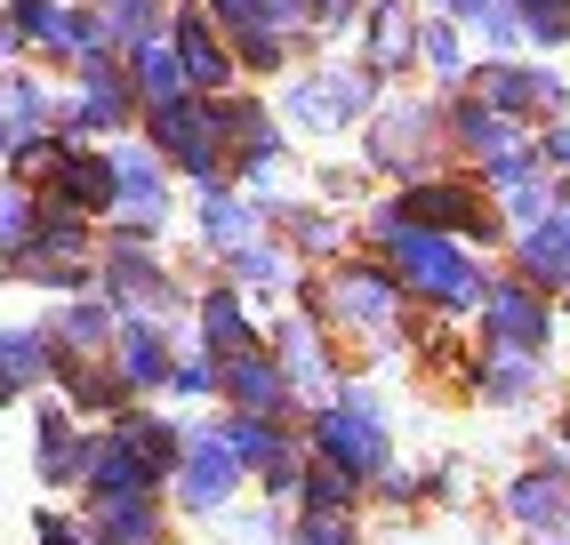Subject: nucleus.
<instances>
[{"label": "nucleus", "mask_w": 570, "mask_h": 545, "mask_svg": "<svg viewBox=\"0 0 570 545\" xmlns=\"http://www.w3.org/2000/svg\"><path fill=\"white\" fill-rule=\"evenodd\" d=\"M297 314H314L337 345L354 354V377L370 369H394L402 361V345H410V321H417V305L402 297V281L377 257H337L322 272H297V289H289Z\"/></svg>", "instance_id": "obj_1"}, {"label": "nucleus", "mask_w": 570, "mask_h": 545, "mask_svg": "<svg viewBox=\"0 0 570 545\" xmlns=\"http://www.w3.org/2000/svg\"><path fill=\"white\" fill-rule=\"evenodd\" d=\"M354 161L370 169L377 192L394 185H417L450 169V137H442V97L434 89H386L370 105V121L354 129Z\"/></svg>", "instance_id": "obj_2"}, {"label": "nucleus", "mask_w": 570, "mask_h": 545, "mask_svg": "<svg viewBox=\"0 0 570 545\" xmlns=\"http://www.w3.org/2000/svg\"><path fill=\"white\" fill-rule=\"evenodd\" d=\"M265 97H274L282 129H289L297 145H330V137H354V129L370 121V105L386 97V89H377L346 49H322V57L297 65L289 81H274Z\"/></svg>", "instance_id": "obj_3"}, {"label": "nucleus", "mask_w": 570, "mask_h": 545, "mask_svg": "<svg viewBox=\"0 0 570 545\" xmlns=\"http://www.w3.org/2000/svg\"><path fill=\"white\" fill-rule=\"evenodd\" d=\"M297 434H306V457L354 474L362 489L394 465V409H386V394H377L370 377H346L330 402H314L306 417H297Z\"/></svg>", "instance_id": "obj_4"}, {"label": "nucleus", "mask_w": 570, "mask_h": 545, "mask_svg": "<svg viewBox=\"0 0 570 545\" xmlns=\"http://www.w3.org/2000/svg\"><path fill=\"white\" fill-rule=\"evenodd\" d=\"M137 137L161 152V169L202 192V185H225L234 177V152H225V97H177V105H145L137 112Z\"/></svg>", "instance_id": "obj_5"}, {"label": "nucleus", "mask_w": 570, "mask_h": 545, "mask_svg": "<svg viewBox=\"0 0 570 545\" xmlns=\"http://www.w3.org/2000/svg\"><path fill=\"white\" fill-rule=\"evenodd\" d=\"M386 201L402 209V225H426V232H450V241H466L474 257H499L507 249V225H499V201L450 161L434 177H417V185H394Z\"/></svg>", "instance_id": "obj_6"}, {"label": "nucleus", "mask_w": 570, "mask_h": 545, "mask_svg": "<svg viewBox=\"0 0 570 545\" xmlns=\"http://www.w3.org/2000/svg\"><path fill=\"white\" fill-rule=\"evenodd\" d=\"M97 249H105V225L65 217V209H41L32 241L0 265V281L41 289V297H81V289H97Z\"/></svg>", "instance_id": "obj_7"}, {"label": "nucleus", "mask_w": 570, "mask_h": 545, "mask_svg": "<svg viewBox=\"0 0 570 545\" xmlns=\"http://www.w3.org/2000/svg\"><path fill=\"white\" fill-rule=\"evenodd\" d=\"M97 297L112 305V314L185 321V305H194V272H177L154 241H121V232H105V249H97Z\"/></svg>", "instance_id": "obj_8"}, {"label": "nucleus", "mask_w": 570, "mask_h": 545, "mask_svg": "<svg viewBox=\"0 0 570 545\" xmlns=\"http://www.w3.org/2000/svg\"><path fill=\"white\" fill-rule=\"evenodd\" d=\"M112 161V209H105V232H121V241H169L177 232V177L161 169V152L145 137H112L105 145Z\"/></svg>", "instance_id": "obj_9"}, {"label": "nucleus", "mask_w": 570, "mask_h": 545, "mask_svg": "<svg viewBox=\"0 0 570 545\" xmlns=\"http://www.w3.org/2000/svg\"><path fill=\"white\" fill-rule=\"evenodd\" d=\"M466 89L499 112V121H514V129H547L554 112H570V81H562V65L554 57H474V72H466Z\"/></svg>", "instance_id": "obj_10"}, {"label": "nucleus", "mask_w": 570, "mask_h": 545, "mask_svg": "<svg viewBox=\"0 0 570 545\" xmlns=\"http://www.w3.org/2000/svg\"><path fill=\"white\" fill-rule=\"evenodd\" d=\"M466 337H474V345H507V354H547V361H554L562 305H554V297H539V289L522 281V272L490 265V289H482V305H474Z\"/></svg>", "instance_id": "obj_11"}, {"label": "nucleus", "mask_w": 570, "mask_h": 545, "mask_svg": "<svg viewBox=\"0 0 570 545\" xmlns=\"http://www.w3.org/2000/svg\"><path fill=\"white\" fill-rule=\"evenodd\" d=\"M265 354H274V369L289 377V394H297V409H314V402H330L337 385L354 377V354L337 345L314 314H297V305H282L274 321H265Z\"/></svg>", "instance_id": "obj_12"}, {"label": "nucleus", "mask_w": 570, "mask_h": 545, "mask_svg": "<svg viewBox=\"0 0 570 545\" xmlns=\"http://www.w3.org/2000/svg\"><path fill=\"white\" fill-rule=\"evenodd\" d=\"M242 489H249V474H242V457L225 449L217 409L194 417V425H185V449H177V474H169V514H185V522H217Z\"/></svg>", "instance_id": "obj_13"}, {"label": "nucleus", "mask_w": 570, "mask_h": 545, "mask_svg": "<svg viewBox=\"0 0 570 545\" xmlns=\"http://www.w3.org/2000/svg\"><path fill=\"white\" fill-rule=\"evenodd\" d=\"M137 89H129V65L121 57H89L65 72V121L57 137H81V145H112V137H137Z\"/></svg>", "instance_id": "obj_14"}, {"label": "nucleus", "mask_w": 570, "mask_h": 545, "mask_svg": "<svg viewBox=\"0 0 570 545\" xmlns=\"http://www.w3.org/2000/svg\"><path fill=\"white\" fill-rule=\"evenodd\" d=\"M225 152H234V185L282 192V177L297 161V137L282 129V112H274L265 89H234V97H225Z\"/></svg>", "instance_id": "obj_15"}, {"label": "nucleus", "mask_w": 570, "mask_h": 545, "mask_svg": "<svg viewBox=\"0 0 570 545\" xmlns=\"http://www.w3.org/2000/svg\"><path fill=\"white\" fill-rule=\"evenodd\" d=\"M417 32H426L417 0H362V17L346 32V57L377 89H417Z\"/></svg>", "instance_id": "obj_16"}, {"label": "nucleus", "mask_w": 570, "mask_h": 545, "mask_svg": "<svg viewBox=\"0 0 570 545\" xmlns=\"http://www.w3.org/2000/svg\"><path fill=\"white\" fill-rule=\"evenodd\" d=\"M459 394L474 409H499L522 417L554 394V361L547 354H507V345H466V369H459Z\"/></svg>", "instance_id": "obj_17"}, {"label": "nucleus", "mask_w": 570, "mask_h": 545, "mask_svg": "<svg viewBox=\"0 0 570 545\" xmlns=\"http://www.w3.org/2000/svg\"><path fill=\"white\" fill-rule=\"evenodd\" d=\"M9 24H17V41H24V65H49V72H72V65H89V57H112L81 0H9Z\"/></svg>", "instance_id": "obj_18"}, {"label": "nucleus", "mask_w": 570, "mask_h": 545, "mask_svg": "<svg viewBox=\"0 0 570 545\" xmlns=\"http://www.w3.org/2000/svg\"><path fill=\"white\" fill-rule=\"evenodd\" d=\"M265 232H274L306 272L354 257V209H330L314 192H265Z\"/></svg>", "instance_id": "obj_19"}, {"label": "nucleus", "mask_w": 570, "mask_h": 545, "mask_svg": "<svg viewBox=\"0 0 570 545\" xmlns=\"http://www.w3.org/2000/svg\"><path fill=\"white\" fill-rule=\"evenodd\" d=\"M185 345H202L209 361L225 354H249V345H265V314L225 281V272L209 265L202 281H194V305H185Z\"/></svg>", "instance_id": "obj_20"}, {"label": "nucleus", "mask_w": 570, "mask_h": 545, "mask_svg": "<svg viewBox=\"0 0 570 545\" xmlns=\"http://www.w3.org/2000/svg\"><path fill=\"white\" fill-rule=\"evenodd\" d=\"M499 522H507L514 537H530V529H562V522H570V449L539 442V457L514 465V474L499 482Z\"/></svg>", "instance_id": "obj_21"}, {"label": "nucleus", "mask_w": 570, "mask_h": 545, "mask_svg": "<svg viewBox=\"0 0 570 545\" xmlns=\"http://www.w3.org/2000/svg\"><path fill=\"white\" fill-rule=\"evenodd\" d=\"M32 201H41V209H65V217L105 225V209H112V161H105V145L57 137V145H49L41 185H32Z\"/></svg>", "instance_id": "obj_22"}, {"label": "nucleus", "mask_w": 570, "mask_h": 545, "mask_svg": "<svg viewBox=\"0 0 570 545\" xmlns=\"http://www.w3.org/2000/svg\"><path fill=\"white\" fill-rule=\"evenodd\" d=\"M185 225H194V257L202 265H225L234 249H249L257 232H265V192H249V185H202L194 192V209H185Z\"/></svg>", "instance_id": "obj_23"}, {"label": "nucleus", "mask_w": 570, "mask_h": 545, "mask_svg": "<svg viewBox=\"0 0 570 545\" xmlns=\"http://www.w3.org/2000/svg\"><path fill=\"white\" fill-rule=\"evenodd\" d=\"M169 49L185 65V81H194L202 97H234L242 89V65H234V41H225V24L202 9V0H169Z\"/></svg>", "instance_id": "obj_24"}, {"label": "nucleus", "mask_w": 570, "mask_h": 545, "mask_svg": "<svg viewBox=\"0 0 570 545\" xmlns=\"http://www.w3.org/2000/svg\"><path fill=\"white\" fill-rule=\"evenodd\" d=\"M185 354V329L177 321H145V314H121V329H112V377L129 385V402H161V385Z\"/></svg>", "instance_id": "obj_25"}, {"label": "nucleus", "mask_w": 570, "mask_h": 545, "mask_svg": "<svg viewBox=\"0 0 570 545\" xmlns=\"http://www.w3.org/2000/svg\"><path fill=\"white\" fill-rule=\"evenodd\" d=\"M217 409H234V417H274V425H297V417H306V409H297V394H289V377L274 369V354H265V345L217 361Z\"/></svg>", "instance_id": "obj_26"}, {"label": "nucleus", "mask_w": 570, "mask_h": 545, "mask_svg": "<svg viewBox=\"0 0 570 545\" xmlns=\"http://www.w3.org/2000/svg\"><path fill=\"white\" fill-rule=\"evenodd\" d=\"M81 522L97 545H177L169 489H121V497H81Z\"/></svg>", "instance_id": "obj_27"}, {"label": "nucleus", "mask_w": 570, "mask_h": 545, "mask_svg": "<svg viewBox=\"0 0 570 545\" xmlns=\"http://www.w3.org/2000/svg\"><path fill=\"white\" fill-rule=\"evenodd\" d=\"M499 265H507V272H522V281L539 289V297L570 305V209H554V217H539V225L507 232Z\"/></svg>", "instance_id": "obj_28"}, {"label": "nucleus", "mask_w": 570, "mask_h": 545, "mask_svg": "<svg viewBox=\"0 0 570 545\" xmlns=\"http://www.w3.org/2000/svg\"><path fill=\"white\" fill-rule=\"evenodd\" d=\"M442 137H450V161H459V169H490L499 152L530 145V129L499 121V112H490L474 89H450V97H442Z\"/></svg>", "instance_id": "obj_29"}, {"label": "nucleus", "mask_w": 570, "mask_h": 545, "mask_svg": "<svg viewBox=\"0 0 570 545\" xmlns=\"http://www.w3.org/2000/svg\"><path fill=\"white\" fill-rule=\"evenodd\" d=\"M81 457H89V425L57 394L32 402V474H41V489H81Z\"/></svg>", "instance_id": "obj_30"}, {"label": "nucleus", "mask_w": 570, "mask_h": 545, "mask_svg": "<svg viewBox=\"0 0 570 545\" xmlns=\"http://www.w3.org/2000/svg\"><path fill=\"white\" fill-rule=\"evenodd\" d=\"M0 121H9V137H57L65 121V72L49 65H9L0 72Z\"/></svg>", "instance_id": "obj_31"}, {"label": "nucleus", "mask_w": 570, "mask_h": 545, "mask_svg": "<svg viewBox=\"0 0 570 545\" xmlns=\"http://www.w3.org/2000/svg\"><path fill=\"white\" fill-rule=\"evenodd\" d=\"M105 434L121 442L145 474H154L161 489H169V474H177V449H185V425H177V409H161V402H129V409H112L105 417Z\"/></svg>", "instance_id": "obj_32"}, {"label": "nucleus", "mask_w": 570, "mask_h": 545, "mask_svg": "<svg viewBox=\"0 0 570 545\" xmlns=\"http://www.w3.org/2000/svg\"><path fill=\"white\" fill-rule=\"evenodd\" d=\"M49 394H57L72 417H81V425H105L112 409H129V385L112 377V361H105V354H57Z\"/></svg>", "instance_id": "obj_33"}, {"label": "nucleus", "mask_w": 570, "mask_h": 545, "mask_svg": "<svg viewBox=\"0 0 570 545\" xmlns=\"http://www.w3.org/2000/svg\"><path fill=\"white\" fill-rule=\"evenodd\" d=\"M49 369H57V345L41 321H0V409L49 394Z\"/></svg>", "instance_id": "obj_34"}, {"label": "nucleus", "mask_w": 570, "mask_h": 545, "mask_svg": "<svg viewBox=\"0 0 570 545\" xmlns=\"http://www.w3.org/2000/svg\"><path fill=\"white\" fill-rule=\"evenodd\" d=\"M217 272H225V281H234V289L257 305V314H265V305L282 314V305H289V289H297V272H306V265H297V257L274 241V232H257V241H249V249H234V257H225Z\"/></svg>", "instance_id": "obj_35"}, {"label": "nucleus", "mask_w": 570, "mask_h": 545, "mask_svg": "<svg viewBox=\"0 0 570 545\" xmlns=\"http://www.w3.org/2000/svg\"><path fill=\"white\" fill-rule=\"evenodd\" d=\"M49 345L57 354H112V329H121V314L97 297V289H81V297H49Z\"/></svg>", "instance_id": "obj_36"}, {"label": "nucleus", "mask_w": 570, "mask_h": 545, "mask_svg": "<svg viewBox=\"0 0 570 545\" xmlns=\"http://www.w3.org/2000/svg\"><path fill=\"white\" fill-rule=\"evenodd\" d=\"M466 72H474V41L450 17H426V32H417V89L450 97V89H466Z\"/></svg>", "instance_id": "obj_37"}, {"label": "nucleus", "mask_w": 570, "mask_h": 545, "mask_svg": "<svg viewBox=\"0 0 570 545\" xmlns=\"http://www.w3.org/2000/svg\"><path fill=\"white\" fill-rule=\"evenodd\" d=\"M121 65H129V89H137V105H177V97H194V81H185V65H177V49H169V32L137 41Z\"/></svg>", "instance_id": "obj_38"}, {"label": "nucleus", "mask_w": 570, "mask_h": 545, "mask_svg": "<svg viewBox=\"0 0 570 545\" xmlns=\"http://www.w3.org/2000/svg\"><path fill=\"white\" fill-rule=\"evenodd\" d=\"M89 24L105 32V49L112 57H129L137 41H154V32L169 24V0H81Z\"/></svg>", "instance_id": "obj_39"}, {"label": "nucleus", "mask_w": 570, "mask_h": 545, "mask_svg": "<svg viewBox=\"0 0 570 545\" xmlns=\"http://www.w3.org/2000/svg\"><path fill=\"white\" fill-rule=\"evenodd\" d=\"M289 514H370V489L354 474H337V465L306 457V474H297V505Z\"/></svg>", "instance_id": "obj_40"}, {"label": "nucleus", "mask_w": 570, "mask_h": 545, "mask_svg": "<svg viewBox=\"0 0 570 545\" xmlns=\"http://www.w3.org/2000/svg\"><path fill=\"white\" fill-rule=\"evenodd\" d=\"M522 17V49L530 57H562L570 49V0H514Z\"/></svg>", "instance_id": "obj_41"}, {"label": "nucleus", "mask_w": 570, "mask_h": 545, "mask_svg": "<svg viewBox=\"0 0 570 545\" xmlns=\"http://www.w3.org/2000/svg\"><path fill=\"white\" fill-rule=\"evenodd\" d=\"M490 201H499V225H507V232L539 225V217H554V169L522 177V185H507V192H490Z\"/></svg>", "instance_id": "obj_42"}, {"label": "nucleus", "mask_w": 570, "mask_h": 545, "mask_svg": "<svg viewBox=\"0 0 570 545\" xmlns=\"http://www.w3.org/2000/svg\"><path fill=\"white\" fill-rule=\"evenodd\" d=\"M282 545H370V537H362V514H289Z\"/></svg>", "instance_id": "obj_43"}, {"label": "nucleus", "mask_w": 570, "mask_h": 545, "mask_svg": "<svg viewBox=\"0 0 570 545\" xmlns=\"http://www.w3.org/2000/svg\"><path fill=\"white\" fill-rule=\"evenodd\" d=\"M370 505H377V514H417V505H426V465H386V474H377L370 482Z\"/></svg>", "instance_id": "obj_44"}, {"label": "nucleus", "mask_w": 570, "mask_h": 545, "mask_svg": "<svg viewBox=\"0 0 570 545\" xmlns=\"http://www.w3.org/2000/svg\"><path fill=\"white\" fill-rule=\"evenodd\" d=\"M314 201H330V209H362L370 201V169L362 161H314Z\"/></svg>", "instance_id": "obj_45"}, {"label": "nucleus", "mask_w": 570, "mask_h": 545, "mask_svg": "<svg viewBox=\"0 0 570 545\" xmlns=\"http://www.w3.org/2000/svg\"><path fill=\"white\" fill-rule=\"evenodd\" d=\"M32 225H41V201H32L24 185H9V177H0V265H9V257L32 241Z\"/></svg>", "instance_id": "obj_46"}, {"label": "nucleus", "mask_w": 570, "mask_h": 545, "mask_svg": "<svg viewBox=\"0 0 570 545\" xmlns=\"http://www.w3.org/2000/svg\"><path fill=\"white\" fill-rule=\"evenodd\" d=\"M161 402H217V361L202 354V345H185V354H177V369H169V385H161Z\"/></svg>", "instance_id": "obj_47"}, {"label": "nucleus", "mask_w": 570, "mask_h": 545, "mask_svg": "<svg viewBox=\"0 0 570 545\" xmlns=\"http://www.w3.org/2000/svg\"><path fill=\"white\" fill-rule=\"evenodd\" d=\"M249 9H257V24H274V32H289V41H306V49H322L314 0H249Z\"/></svg>", "instance_id": "obj_48"}, {"label": "nucleus", "mask_w": 570, "mask_h": 545, "mask_svg": "<svg viewBox=\"0 0 570 545\" xmlns=\"http://www.w3.org/2000/svg\"><path fill=\"white\" fill-rule=\"evenodd\" d=\"M426 505H466V457H434L426 465Z\"/></svg>", "instance_id": "obj_49"}, {"label": "nucleus", "mask_w": 570, "mask_h": 545, "mask_svg": "<svg viewBox=\"0 0 570 545\" xmlns=\"http://www.w3.org/2000/svg\"><path fill=\"white\" fill-rule=\"evenodd\" d=\"M32 545H97V537H89L81 514H49V505H41V522H32Z\"/></svg>", "instance_id": "obj_50"}, {"label": "nucleus", "mask_w": 570, "mask_h": 545, "mask_svg": "<svg viewBox=\"0 0 570 545\" xmlns=\"http://www.w3.org/2000/svg\"><path fill=\"white\" fill-rule=\"evenodd\" d=\"M530 137H539V161H547L554 177H570V112H554V121L530 129Z\"/></svg>", "instance_id": "obj_51"}, {"label": "nucleus", "mask_w": 570, "mask_h": 545, "mask_svg": "<svg viewBox=\"0 0 570 545\" xmlns=\"http://www.w3.org/2000/svg\"><path fill=\"white\" fill-rule=\"evenodd\" d=\"M9 65H24V41H17V24H9V9H0V72Z\"/></svg>", "instance_id": "obj_52"}, {"label": "nucleus", "mask_w": 570, "mask_h": 545, "mask_svg": "<svg viewBox=\"0 0 570 545\" xmlns=\"http://www.w3.org/2000/svg\"><path fill=\"white\" fill-rule=\"evenodd\" d=\"M547 442H554V449H570V394L554 402V434H547Z\"/></svg>", "instance_id": "obj_53"}, {"label": "nucleus", "mask_w": 570, "mask_h": 545, "mask_svg": "<svg viewBox=\"0 0 570 545\" xmlns=\"http://www.w3.org/2000/svg\"><path fill=\"white\" fill-rule=\"evenodd\" d=\"M514 545H570V522H562V529H530V537H514Z\"/></svg>", "instance_id": "obj_54"}, {"label": "nucleus", "mask_w": 570, "mask_h": 545, "mask_svg": "<svg viewBox=\"0 0 570 545\" xmlns=\"http://www.w3.org/2000/svg\"><path fill=\"white\" fill-rule=\"evenodd\" d=\"M9 145H17V137H9V121H0V161H9Z\"/></svg>", "instance_id": "obj_55"}, {"label": "nucleus", "mask_w": 570, "mask_h": 545, "mask_svg": "<svg viewBox=\"0 0 570 545\" xmlns=\"http://www.w3.org/2000/svg\"><path fill=\"white\" fill-rule=\"evenodd\" d=\"M562 321H570V305H562Z\"/></svg>", "instance_id": "obj_56"}, {"label": "nucleus", "mask_w": 570, "mask_h": 545, "mask_svg": "<svg viewBox=\"0 0 570 545\" xmlns=\"http://www.w3.org/2000/svg\"><path fill=\"white\" fill-rule=\"evenodd\" d=\"M0 9H9V0H0Z\"/></svg>", "instance_id": "obj_57"}, {"label": "nucleus", "mask_w": 570, "mask_h": 545, "mask_svg": "<svg viewBox=\"0 0 570 545\" xmlns=\"http://www.w3.org/2000/svg\"><path fill=\"white\" fill-rule=\"evenodd\" d=\"M482 545H490V537H482Z\"/></svg>", "instance_id": "obj_58"}]
</instances>
